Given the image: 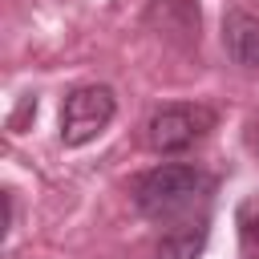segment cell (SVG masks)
<instances>
[{
  "label": "cell",
  "instance_id": "5b68a950",
  "mask_svg": "<svg viewBox=\"0 0 259 259\" xmlns=\"http://www.w3.org/2000/svg\"><path fill=\"white\" fill-rule=\"evenodd\" d=\"M146 16H162L166 36H182L186 45H198V8L190 0H154Z\"/></svg>",
  "mask_w": 259,
  "mask_h": 259
},
{
  "label": "cell",
  "instance_id": "6da1fadb",
  "mask_svg": "<svg viewBox=\"0 0 259 259\" xmlns=\"http://www.w3.org/2000/svg\"><path fill=\"white\" fill-rule=\"evenodd\" d=\"M210 194H214V178L198 166H186V162L154 166L134 182L138 210L154 223H178V227L206 219L202 210H206Z\"/></svg>",
  "mask_w": 259,
  "mask_h": 259
},
{
  "label": "cell",
  "instance_id": "3957f363",
  "mask_svg": "<svg viewBox=\"0 0 259 259\" xmlns=\"http://www.w3.org/2000/svg\"><path fill=\"white\" fill-rule=\"evenodd\" d=\"M214 109L210 105H190V101H174L154 109V117L146 121V142L158 154H178L186 146H194L198 138H206L214 130Z\"/></svg>",
  "mask_w": 259,
  "mask_h": 259
},
{
  "label": "cell",
  "instance_id": "277c9868",
  "mask_svg": "<svg viewBox=\"0 0 259 259\" xmlns=\"http://www.w3.org/2000/svg\"><path fill=\"white\" fill-rule=\"evenodd\" d=\"M223 45L227 57L243 69H259V20L243 8H231L223 16Z\"/></svg>",
  "mask_w": 259,
  "mask_h": 259
},
{
  "label": "cell",
  "instance_id": "8992f818",
  "mask_svg": "<svg viewBox=\"0 0 259 259\" xmlns=\"http://www.w3.org/2000/svg\"><path fill=\"white\" fill-rule=\"evenodd\" d=\"M202 243H206V219L186 223V227H170L162 247H158V255L162 259H194L202 251Z\"/></svg>",
  "mask_w": 259,
  "mask_h": 259
},
{
  "label": "cell",
  "instance_id": "7a4b0ae2",
  "mask_svg": "<svg viewBox=\"0 0 259 259\" xmlns=\"http://www.w3.org/2000/svg\"><path fill=\"white\" fill-rule=\"evenodd\" d=\"M117 113V97L109 85H77L61 101V142L85 146L93 142Z\"/></svg>",
  "mask_w": 259,
  "mask_h": 259
}]
</instances>
